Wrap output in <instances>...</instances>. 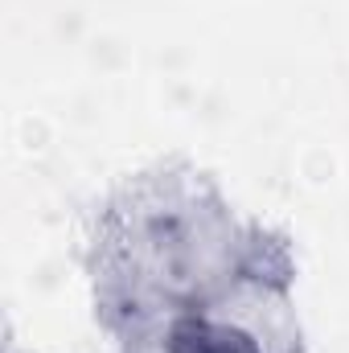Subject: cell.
<instances>
[{"instance_id": "1", "label": "cell", "mask_w": 349, "mask_h": 353, "mask_svg": "<svg viewBox=\"0 0 349 353\" xmlns=\"http://www.w3.org/2000/svg\"><path fill=\"white\" fill-rule=\"evenodd\" d=\"M177 353H255L239 333L210 329V325H185L177 333Z\"/></svg>"}]
</instances>
